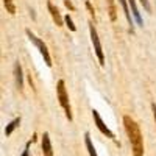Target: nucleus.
Returning <instances> with one entry per match:
<instances>
[{
  "instance_id": "f257e3e1",
  "label": "nucleus",
  "mask_w": 156,
  "mask_h": 156,
  "mask_svg": "<svg viewBox=\"0 0 156 156\" xmlns=\"http://www.w3.org/2000/svg\"><path fill=\"white\" fill-rule=\"evenodd\" d=\"M123 125H125L129 144H131V148H133V154L134 156H144V137H142L139 125L129 115L123 117Z\"/></svg>"
},
{
  "instance_id": "f03ea898",
  "label": "nucleus",
  "mask_w": 156,
  "mask_h": 156,
  "mask_svg": "<svg viewBox=\"0 0 156 156\" xmlns=\"http://www.w3.org/2000/svg\"><path fill=\"white\" fill-rule=\"evenodd\" d=\"M56 94H58V100H59V105L64 108L66 111V117L69 120H72V112H70V105H69V97L66 92V87H64V81L59 80L56 84Z\"/></svg>"
},
{
  "instance_id": "7ed1b4c3",
  "label": "nucleus",
  "mask_w": 156,
  "mask_h": 156,
  "mask_svg": "<svg viewBox=\"0 0 156 156\" xmlns=\"http://www.w3.org/2000/svg\"><path fill=\"white\" fill-rule=\"evenodd\" d=\"M27 36H28V39L30 41L39 48V51H41V55L44 56V61H45V64L48 67H51V59H50V55H48V50H47V47H45V44L39 39L36 34H33L31 33V30H27Z\"/></svg>"
},
{
  "instance_id": "20e7f679",
  "label": "nucleus",
  "mask_w": 156,
  "mask_h": 156,
  "mask_svg": "<svg viewBox=\"0 0 156 156\" xmlns=\"http://www.w3.org/2000/svg\"><path fill=\"white\" fill-rule=\"evenodd\" d=\"M89 30H90V39H92V44H94V50H95V55L98 58V62L100 66H105V56H103V48H101V44H100V39H98V34L94 28V25H89Z\"/></svg>"
},
{
  "instance_id": "39448f33",
  "label": "nucleus",
  "mask_w": 156,
  "mask_h": 156,
  "mask_svg": "<svg viewBox=\"0 0 156 156\" xmlns=\"http://www.w3.org/2000/svg\"><path fill=\"white\" fill-rule=\"evenodd\" d=\"M92 117H94V122H95V125H97V128L100 129V133L101 134H105V136H108L109 139H115V136H114V133L111 131V129L105 125V123H103V120H101V117H100V114H98V111H92Z\"/></svg>"
},
{
  "instance_id": "423d86ee",
  "label": "nucleus",
  "mask_w": 156,
  "mask_h": 156,
  "mask_svg": "<svg viewBox=\"0 0 156 156\" xmlns=\"http://www.w3.org/2000/svg\"><path fill=\"white\" fill-rule=\"evenodd\" d=\"M42 153H44V156H53V148H51L48 133H44V136H42Z\"/></svg>"
},
{
  "instance_id": "0eeeda50",
  "label": "nucleus",
  "mask_w": 156,
  "mask_h": 156,
  "mask_svg": "<svg viewBox=\"0 0 156 156\" xmlns=\"http://www.w3.org/2000/svg\"><path fill=\"white\" fill-rule=\"evenodd\" d=\"M47 6H48V11H50L51 17H53V20L56 22V25H62V19H61V16H59L58 8H55L51 2H47Z\"/></svg>"
},
{
  "instance_id": "6e6552de",
  "label": "nucleus",
  "mask_w": 156,
  "mask_h": 156,
  "mask_svg": "<svg viewBox=\"0 0 156 156\" xmlns=\"http://www.w3.org/2000/svg\"><path fill=\"white\" fill-rule=\"evenodd\" d=\"M14 80H16V86L20 89L23 81H22V67H20V64L16 62L14 64Z\"/></svg>"
},
{
  "instance_id": "1a4fd4ad",
  "label": "nucleus",
  "mask_w": 156,
  "mask_h": 156,
  "mask_svg": "<svg viewBox=\"0 0 156 156\" xmlns=\"http://www.w3.org/2000/svg\"><path fill=\"white\" fill-rule=\"evenodd\" d=\"M128 5L131 6V11H133V17L136 19L137 25H142V17H140V12L136 6V0H128Z\"/></svg>"
},
{
  "instance_id": "9d476101",
  "label": "nucleus",
  "mask_w": 156,
  "mask_h": 156,
  "mask_svg": "<svg viewBox=\"0 0 156 156\" xmlns=\"http://www.w3.org/2000/svg\"><path fill=\"white\" fill-rule=\"evenodd\" d=\"M84 142H86V148H87V151H89V156H97V151H95V148H94V145H92V140H90L89 133L84 134Z\"/></svg>"
},
{
  "instance_id": "9b49d317",
  "label": "nucleus",
  "mask_w": 156,
  "mask_h": 156,
  "mask_svg": "<svg viewBox=\"0 0 156 156\" xmlns=\"http://www.w3.org/2000/svg\"><path fill=\"white\" fill-rule=\"evenodd\" d=\"M106 5H108V12H109V19L115 20L117 14H115V6H114V0H106Z\"/></svg>"
},
{
  "instance_id": "f8f14e48",
  "label": "nucleus",
  "mask_w": 156,
  "mask_h": 156,
  "mask_svg": "<svg viewBox=\"0 0 156 156\" xmlns=\"http://www.w3.org/2000/svg\"><path fill=\"white\" fill-rule=\"evenodd\" d=\"M19 125H20V119H14V120H12V122L5 128V134H6V136H9V134H11L12 131H14V129H16Z\"/></svg>"
},
{
  "instance_id": "ddd939ff",
  "label": "nucleus",
  "mask_w": 156,
  "mask_h": 156,
  "mask_svg": "<svg viewBox=\"0 0 156 156\" xmlns=\"http://www.w3.org/2000/svg\"><path fill=\"white\" fill-rule=\"evenodd\" d=\"M119 2H120V5H122V8H123V12H125V17H126L128 23H129V25H133V19H131V14H129V9H128L126 0H119Z\"/></svg>"
},
{
  "instance_id": "4468645a",
  "label": "nucleus",
  "mask_w": 156,
  "mask_h": 156,
  "mask_svg": "<svg viewBox=\"0 0 156 156\" xmlns=\"http://www.w3.org/2000/svg\"><path fill=\"white\" fill-rule=\"evenodd\" d=\"M3 3H5L6 11L9 12V14H16V6H14V3H12V0H3Z\"/></svg>"
},
{
  "instance_id": "2eb2a0df",
  "label": "nucleus",
  "mask_w": 156,
  "mask_h": 156,
  "mask_svg": "<svg viewBox=\"0 0 156 156\" xmlns=\"http://www.w3.org/2000/svg\"><path fill=\"white\" fill-rule=\"evenodd\" d=\"M64 20H66V23H67V27H69V28H70L72 31H75V30H76V28H75V25H73V22H72V19H70V16H69V14H67L66 17H64Z\"/></svg>"
},
{
  "instance_id": "dca6fc26",
  "label": "nucleus",
  "mask_w": 156,
  "mask_h": 156,
  "mask_svg": "<svg viewBox=\"0 0 156 156\" xmlns=\"http://www.w3.org/2000/svg\"><path fill=\"white\" fill-rule=\"evenodd\" d=\"M140 3L144 5V8H145L147 11H151V6H150V3H148V0H140Z\"/></svg>"
},
{
  "instance_id": "f3484780",
  "label": "nucleus",
  "mask_w": 156,
  "mask_h": 156,
  "mask_svg": "<svg viewBox=\"0 0 156 156\" xmlns=\"http://www.w3.org/2000/svg\"><path fill=\"white\" fill-rule=\"evenodd\" d=\"M30 144H31V142H27V145H25V151H23L22 156H28V153H30Z\"/></svg>"
},
{
  "instance_id": "a211bd4d",
  "label": "nucleus",
  "mask_w": 156,
  "mask_h": 156,
  "mask_svg": "<svg viewBox=\"0 0 156 156\" xmlns=\"http://www.w3.org/2000/svg\"><path fill=\"white\" fill-rule=\"evenodd\" d=\"M151 111H153V117H154V122H156V105L154 103L151 105Z\"/></svg>"
},
{
  "instance_id": "6ab92c4d",
  "label": "nucleus",
  "mask_w": 156,
  "mask_h": 156,
  "mask_svg": "<svg viewBox=\"0 0 156 156\" xmlns=\"http://www.w3.org/2000/svg\"><path fill=\"white\" fill-rule=\"evenodd\" d=\"M64 3H66V6H67V8H70V9H73V5H72V3L69 2V0H64Z\"/></svg>"
}]
</instances>
